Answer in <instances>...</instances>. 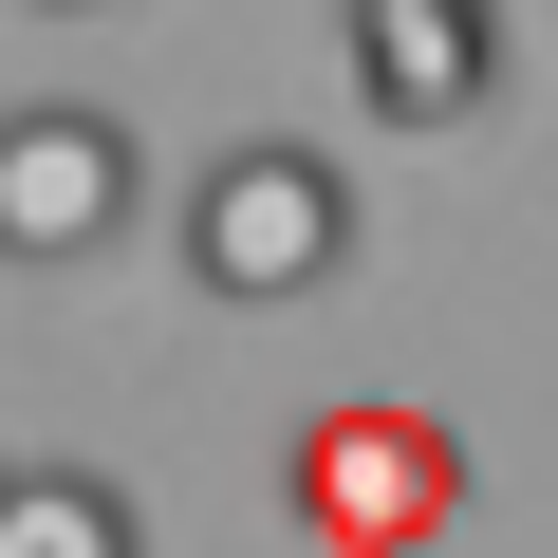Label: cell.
Instances as JSON below:
<instances>
[{"label": "cell", "mask_w": 558, "mask_h": 558, "mask_svg": "<svg viewBox=\"0 0 558 558\" xmlns=\"http://www.w3.org/2000/svg\"><path fill=\"white\" fill-rule=\"evenodd\" d=\"M502 94V0H354V112L373 131H465Z\"/></svg>", "instance_id": "obj_4"}, {"label": "cell", "mask_w": 558, "mask_h": 558, "mask_svg": "<svg viewBox=\"0 0 558 558\" xmlns=\"http://www.w3.org/2000/svg\"><path fill=\"white\" fill-rule=\"evenodd\" d=\"M131 205H149V149L94 94L0 112V260H94V242H131Z\"/></svg>", "instance_id": "obj_3"}, {"label": "cell", "mask_w": 558, "mask_h": 558, "mask_svg": "<svg viewBox=\"0 0 558 558\" xmlns=\"http://www.w3.org/2000/svg\"><path fill=\"white\" fill-rule=\"evenodd\" d=\"M279 484H299V539H336V558H410L465 521V447L428 410H317Z\"/></svg>", "instance_id": "obj_2"}, {"label": "cell", "mask_w": 558, "mask_h": 558, "mask_svg": "<svg viewBox=\"0 0 558 558\" xmlns=\"http://www.w3.org/2000/svg\"><path fill=\"white\" fill-rule=\"evenodd\" d=\"M0 558H149L112 465H0Z\"/></svg>", "instance_id": "obj_5"}, {"label": "cell", "mask_w": 558, "mask_h": 558, "mask_svg": "<svg viewBox=\"0 0 558 558\" xmlns=\"http://www.w3.org/2000/svg\"><path fill=\"white\" fill-rule=\"evenodd\" d=\"M38 20H112V0H38Z\"/></svg>", "instance_id": "obj_6"}, {"label": "cell", "mask_w": 558, "mask_h": 558, "mask_svg": "<svg viewBox=\"0 0 558 558\" xmlns=\"http://www.w3.org/2000/svg\"><path fill=\"white\" fill-rule=\"evenodd\" d=\"M354 260V168L299 149V131H242L205 186H186V279L223 317H279V299H317V279Z\"/></svg>", "instance_id": "obj_1"}]
</instances>
